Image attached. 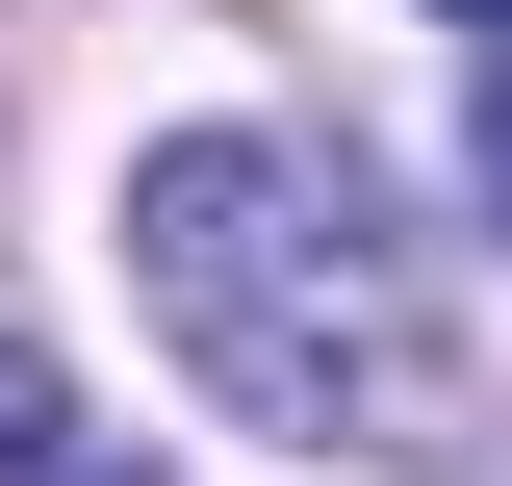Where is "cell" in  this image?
Listing matches in <instances>:
<instances>
[{
  "label": "cell",
  "instance_id": "obj_2",
  "mask_svg": "<svg viewBox=\"0 0 512 486\" xmlns=\"http://www.w3.org/2000/svg\"><path fill=\"white\" fill-rule=\"evenodd\" d=\"M0 486H154V461H128V435L77 410V384L26 359V333H0Z\"/></svg>",
  "mask_w": 512,
  "mask_h": 486
},
{
  "label": "cell",
  "instance_id": "obj_4",
  "mask_svg": "<svg viewBox=\"0 0 512 486\" xmlns=\"http://www.w3.org/2000/svg\"><path fill=\"white\" fill-rule=\"evenodd\" d=\"M436 26H512V0H436Z\"/></svg>",
  "mask_w": 512,
  "mask_h": 486
},
{
  "label": "cell",
  "instance_id": "obj_3",
  "mask_svg": "<svg viewBox=\"0 0 512 486\" xmlns=\"http://www.w3.org/2000/svg\"><path fill=\"white\" fill-rule=\"evenodd\" d=\"M461 180H487V205H512V52H487V103H461Z\"/></svg>",
  "mask_w": 512,
  "mask_h": 486
},
{
  "label": "cell",
  "instance_id": "obj_1",
  "mask_svg": "<svg viewBox=\"0 0 512 486\" xmlns=\"http://www.w3.org/2000/svg\"><path fill=\"white\" fill-rule=\"evenodd\" d=\"M128 282H154V333L205 359V410L308 435V461H487V359H461L436 256L384 231L359 154H308V128H154L128 154Z\"/></svg>",
  "mask_w": 512,
  "mask_h": 486
}]
</instances>
